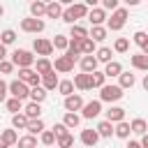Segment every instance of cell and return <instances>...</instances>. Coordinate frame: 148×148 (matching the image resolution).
Returning a JSON list of instances; mask_svg holds the SVG:
<instances>
[{
	"label": "cell",
	"mask_w": 148,
	"mask_h": 148,
	"mask_svg": "<svg viewBox=\"0 0 148 148\" xmlns=\"http://www.w3.org/2000/svg\"><path fill=\"white\" fill-rule=\"evenodd\" d=\"M0 148H9V146H7L5 141H2V136H0Z\"/></svg>",
	"instance_id": "cell-57"
},
{
	"label": "cell",
	"mask_w": 148,
	"mask_h": 148,
	"mask_svg": "<svg viewBox=\"0 0 148 148\" xmlns=\"http://www.w3.org/2000/svg\"><path fill=\"white\" fill-rule=\"evenodd\" d=\"M14 42H16V32H14L12 28H7V30H2V32H0V44H2V46L14 44Z\"/></svg>",
	"instance_id": "cell-32"
},
{
	"label": "cell",
	"mask_w": 148,
	"mask_h": 148,
	"mask_svg": "<svg viewBox=\"0 0 148 148\" xmlns=\"http://www.w3.org/2000/svg\"><path fill=\"white\" fill-rule=\"evenodd\" d=\"M42 143H44V146H51V148L56 146V134H53V130H44V132H42Z\"/></svg>",
	"instance_id": "cell-46"
},
{
	"label": "cell",
	"mask_w": 148,
	"mask_h": 148,
	"mask_svg": "<svg viewBox=\"0 0 148 148\" xmlns=\"http://www.w3.org/2000/svg\"><path fill=\"white\" fill-rule=\"evenodd\" d=\"M88 37H90L92 42H104V39H106V28H104V25H92V30L88 32Z\"/></svg>",
	"instance_id": "cell-23"
},
{
	"label": "cell",
	"mask_w": 148,
	"mask_h": 148,
	"mask_svg": "<svg viewBox=\"0 0 148 148\" xmlns=\"http://www.w3.org/2000/svg\"><path fill=\"white\" fill-rule=\"evenodd\" d=\"M32 49H35V53H37V56H42V58H46V56H51V53H53V44H51L49 39H44V37H37V39H35V44H32Z\"/></svg>",
	"instance_id": "cell-8"
},
{
	"label": "cell",
	"mask_w": 148,
	"mask_h": 148,
	"mask_svg": "<svg viewBox=\"0 0 148 148\" xmlns=\"http://www.w3.org/2000/svg\"><path fill=\"white\" fill-rule=\"evenodd\" d=\"M143 90H148V74L143 76Z\"/></svg>",
	"instance_id": "cell-55"
},
{
	"label": "cell",
	"mask_w": 148,
	"mask_h": 148,
	"mask_svg": "<svg viewBox=\"0 0 148 148\" xmlns=\"http://www.w3.org/2000/svg\"><path fill=\"white\" fill-rule=\"evenodd\" d=\"M99 141V134H97V130H81V143L83 146H88V148H92L95 143Z\"/></svg>",
	"instance_id": "cell-13"
},
{
	"label": "cell",
	"mask_w": 148,
	"mask_h": 148,
	"mask_svg": "<svg viewBox=\"0 0 148 148\" xmlns=\"http://www.w3.org/2000/svg\"><path fill=\"white\" fill-rule=\"evenodd\" d=\"M12 69H14L12 60H2V62H0V72H2V74H12Z\"/></svg>",
	"instance_id": "cell-50"
},
{
	"label": "cell",
	"mask_w": 148,
	"mask_h": 148,
	"mask_svg": "<svg viewBox=\"0 0 148 148\" xmlns=\"http://www.w3.org/2000/svg\"><path fill=\"white\" fill-rule=\"evenodd\" d=\"M2 141L7 143V146H14V143H18V134H16V130H2Z\"/></svg>",
	"instance_id": "cell-37"
},
{
	"label": "cell",
	"mask_w": 148,
	"mask_h": 148,
	"mask_svg": "<svg viewBox=\"0 0 148 148\" xmlns=\"http://www.w3.org/2000/svg\"><path fill=\"white\" fill-rule=\"evenodd\" d=\"M7 90L12 92L14 99H21V102H23L25 97H30V88H28L23 81H18V79H14L12 83H7Z\"/></svg>",
	"instance_id": "cell-4"
},
{
	"label": "cell",
	"mask_w": 148,
	"mask_h": 148,
	"mask_svg": "<svg viewBox=\"0 0 148 148\" xmlns=\"http://www.w3.org/2000/svg\"><path fill=\"white\" fill-rule=\"evenodd\" d=\"M25 127H28L25 113H16V116L12 118V130H25Z\"/></svg>",
	"instance_id": "cell-35"
},
{
	"label": "cell",
	"mask_w": 148,
	"mask_h": 148,
	"mask_svg": "<svg viewBox=\"0 0 148 148\" xmlns=\"http://www.w3.org/2000/svg\"><path fill=\"white\" fill-rule=\"evenodd\" d=\"M62 104H65L67 113H76V111L83 109V99H81V95H69V97H65Z\"/></svg>",
	"instance_id": "cell-11"
},
{
	"label": "cell",
	"mask_w": 148,
	"mask_h": 148,
	"mask_svg": "<svg viewBox=\"0 0 148 148\" xmlns=\"http://www.w3.org/2000/svg\"><path fill=\"white\" fill-rule=\"evenodd\" d=\"M23 113H25V118H28V120H37V118H42V104L30 102V104H25Z\"/></svg>",
	"instance_id": "cell-16"
},
{
	"label": "cell",
	"mask_w": 148,
	"mask_h": 148,
	"mask_svg": "<svg viewBox=\"0 0 148 148\" xmlns=\"http://www.w3.org/2000/svg\"><path fill=\"white\" fill-rule=\"evenodd\" d=\"M69 37H72V39H86V37H88V30H86L83 25L76 23V25L69 28Z\"/></svg>",
	"instance_id": "cell-31"
},
{
	"label": "cell",
	"mask_w": 148,
	"mask_h": 148,
	"mask_svg": "<svg viewBox=\"0 0 148 148\" xmlns=\"http://www.w3.org/2000/svg\"><path fill=\"white\" fill-rule=\"evenodd\" d=\"M7 111H12L14 116H16V113H21V111H23V102H21V99L9 97V99H7Z\"/></svg>",
	"instance_id": "cell-43"
},
{
	"label": "cell",
	"mask_w": 148,
	"mask_h": 148,
	"mask_svg": "<svg viewBox=\"0 0 148 148\" xmlns=\"http://www.w3.org/2000/svg\"><path fill=\"white\" fill-rule=\"evenodd\" d=\"M123 95H125L123 88H120V86H113V83H111V86L104 83V86L99 88V102H118Z\"/></svg>",
	"instance_id": "cell-3"
},
{
	"label": "cell",
	"mask_w": 148,
	"mask_h": 148,
	"mask_svg": "<svg viewBox=\"0 0 148 148\" xmlns=\"http://www.w3.org/2000/svg\"><path fill=\"white\" fill-rule=\"evenodd\" d=\"M5 58H7V49H5V46H2V44H0V62H2V60H5Z\"/></svg>",
	"instance_id": "cell-52"
},
{
	"label": "cell",
	"mask_w": 148,
	"mask_h": 148,
	"mask_svg": "<svg viewBox=\"0 0 148 148\" xmlns=\"http://www.w3.org/2000/svg\"><path fill=\"white\" fill-rule=\"evenodd\" d=\"M127 148H141L139 141H127Z\"/></svg>",
	"instance_id": "cell-54"
},
{
	"label": "cell",
	"mask_w": 148,
	"mask_h": 148,
	"mask_svg": "<svg viewBox=\"0 0 148 148\" xmlns=\"http://www.w3.org/2000/svg\"><path fill=\"white\" fill-rule=\"evenodd\" d=\"M97 134H99V136H104V139H109V136L113 134V125H111L109 120H102V123L97 125Z\"/></svg>",
	"instance_id": "cell-36"
},
{
	"label": "cell",
	"mask_w": 148,
	"mask_h": 148,
	"mask_svg": "<svg viewBox=\"0 0 148 148\" xmlns=\"http://www.w3.org/2000/svg\"><path fill=\"white\" fill-rule=\"evenodd\" d=\"M139 143H141V148H148V134H143V136H141V141H139Z\"/></svg>",
	"instance_id": "cell-53"
},
{
	"label": "cell",
	"mask_w": 148,
	"mask_h": 148,
	"mask_svg": "<svg viewBox=\"0 0 148 148\" xmlns=\"http://www.w3.org/2000/svg\"><path fill=\"white\" fill-rule=\"evenodd\" d=\"M58 90H60V95L69 97V95H74V83H72L69 79H65V81H60V83H58Z\"/></svg>",
	"instance_id": "cell-40"
},
{
	"label": "cell",
	"mask_w": 148,
	"mask_h": 148,
	"mask_svg": "<svg viewBox=\"0 0 148 148\" xmlns=\"http://www.w3.org/2000/svg\"><path fill=\"white\" fill-rule=\"evenodd\" d=\"M120 74H123V65L118 60H111L104 69V76H120Z\"/></svg>",
	"instance_id": "cell-25"
},
{
	"label": "cell",
	"mask_w": 148,
	"mask_h": 148,
	"mask_svg": "<svg viewBox=\"0 0 148 148\" xmlns=\"http://www.w3.org/2000/svg\"><path fill=\"white\" fill-rule=\"evenodd\" d=\"M102 9H104V12H106V9L116 12V9H118V0H102Z\"/></svg>",
	"instance_id": "cell-49"
},
{
	"label": "cell",
	"mask_w": 148,
	"mask_h": 148,
	"mask_svg": "<svg viewBox=\"0 0 148 148\" xmlns=\"http://www.w3.org/2000/svg\"><path fill=\"white\" fill-rule=\"evenodd\" d=\"M111 56H113V51L109 46H102V49H97V56L95 58H97V62H106L109 65L111 62Z\"/></svg>",
	"instance_id": "cell-33"
},
{
	"label": "cell",
	"mask_w": 148,
	"mask_h": 148,
	"mask_svg": "<svg viewBox=\"0 0 148 148\" xmlns=\"http://www.w3.org/2000/svg\"><path fill=\"white\" fill-rule=\"evenodd\" d=\"M134 44H139V46L143 49V46L148 44V35H146L143 30H136V32H134Z\"/></svg>",
	"instance_id": "cell-47"
},
{
	"label": "cell",
	"mask_w": 148,
	"mask_h": 148,
	"mask_svg": "<svg viewBox=\"0 0 148 148\" xmlns=\"http://www.w3.org/2000/svg\"><path fill=\"white\" fill-rule=\"evenodd\" d=\"M46 90L42 88V86H35V88H30V97H32V102H37V104H42L44 99H46Z\"/></svg>",
	"instance_id": "cell-29"
},
{
	"label": "cell",
	"mask_w": 148,
	"mask_h": 148,
	"mask_svg": "<svg viewBox=\"0 0 148 148\" xmlns=\"http://www.w3.org/2000/svg\"><path fill=\"white\" fill-rule=\"evenodd\" d=\"M81 72H83V74L97 72V58H95V56H83V58H81Z\"/></svg>",
	"instance_id": "cell-15"
},
{
	"label": "cell",
	"mask_w": 148,
	"mask_h": 148,
	"mask_svg": "<svg viewBox=\"0 0 148 148\" xmlns=\"http://www.w3.org/2000/svg\"><path fill=\"white\" fill-rule=\"evenodd\" d=\"M25 130H28V134L35 136V134L44 132V120H42V118H37V120H28V127H25Z\"/></svg>",
	"instance_id": "cell-30"
},
{
	"label": "cell",
	"mask_w": 148,
	"mask_h": 148,
	"mask_svg": "<svg viewBox=\"0 0 148 148\" xmlns=\"http://www.w3.org/2000/svg\"><path fill=\"white\" fill-rule=\"evenodd\" d=\"M88 21H90L92 25H102V23L106 21V12H104L102 7H92V9H88Z\"/></svg>",
	"instance_id": "cell-12"
},
{
	"label": "cell",
	"mask_w": 148,
	"mask_h": 148,
	"mask_svg": "<svg viewBox=\"0 0 148 148\" xmlns=\"http://www.w3.org/2000/svg\"><path fill=\"white\" fill-rule=\"evenodd\" d=\"M30 14H32V18H39V16H44V14H46V5H44V2H39V0L30 2Z\"/></svg>",
	"instance_id": "cell-28"
},
{
	"label": "cell",
	"mask_w": 148,
	"mask_h": 148,
	"mask_svg": "<svg viewBox=\"0 0 148 148\" xmlns=\"http://www.w3.org/2000/svg\"><path fill=\"white\" fill-rule=\"evenodd\" d=\"M130 130H132L134 134H141V136H143V134H148V123H146L143 118H134V120L130 123Z\"/></svg>",
	"instance_id": "cell-21"
},
{
	"label": "cell",
	"mask_w": 148,
	"mask_h": 148,
	"mask_svg": "<svg viewBox=\"0 0 148 148\" xmlns=\"http://www.w3.org/2000/svg\"><path fill=\"white\" fill-rule=\"evenodd\" d=\"M35 72H37L39 76H44V74H49V72H53V62H51L49 58H39V60L35 62Z\"/></svg>",
	"instance_id": "cell-19"
},
{
	"label": "cell",
	"mask_w": 148,
	"mask_h": 148,
	"mask_svg": "<svg viewBox=\"0 0 148 148\" xmlns=\"http://www.w3.org/2000/svg\"><path fill=\"white\" fill-rule=\"evenodd\" d=\"M104 113H106V118H104V120H109L111 125H113V123H123V120H125V109H120V106H111V109H109V111H104Z\"/></svg>",
	"instance_id": "cell-14"
},
{
	"label": "cell",
	"mask_w": 148,
	"mask_h": 148,
	"mask_svg": "<svg viewBox=\"0 0 148 148\" xmlns=\"http://www.w3.org/2000/svg\"><path fill=\"white\" fill-rule=\"evenodd\" d=\"M118 79H120V83H118V86H120L123 90H125V88H132V86L136 83V79H134V74H130V72H123V74H120Z\"/></svg>",
	"instance_id": "cell-34"
},
{
	"label": "cell",
	"mask_w": 148,
	"mask_h": 148,
	"mask_svg": "<svg viewBox=\"0 0 148 148\" xmlns=\"http://www.w3.org/2000/svg\"><path fill=\"white\" fill-rule=\"evenodd\" d=\"M104 81H106L104 72H92V74H90V88H102Z\"/></svg>",
	"instance_id": "cell-39"
},
{
	"label": "cell",
	"mask_w": 148,
	"mask_h": 148,
	"mask_svg": "<svg viewBox=\"0 0 148 148\" xmlns=\"http://www.w3.org/2000/svg\"><path fill=\"white\" fill-rule=\"evenodd\" d=\"M12 65H16V67H21V69H28V67L35 65V56H32L30 51H25V49H16V51L12 53Z\"/></svg>",
	"instance_id": "cell-2"
},
{
	"label": "cell",
	"mask_w": 148,
	"mask_h": 148,
	"mask_svg": "<svg viewBox=\"0 0 148 148\" xmlns=\"http://www.w3.org/2000/svg\"><path fill=\"white\" fill-rule=\"evenodd\" d=\"M53 134H56V139H58V136H65V134H69V130H67L62 123H58V125H53Z\"/></svg>",
	"instance_id": "cell-48"
},
{
	"label": "cell",
	"mask_w": 148,
	"mask_h": 148,
	"mask_svg": "<svg viewBox=\"0 0 148 148\" xmlns=\"http://www.w3.org/2000/svg\"><path fill=\"white\" fill-rule=\"evenodd\" d=\"M127 49H130V39H127V37H118V39H116V44H113V51L125 53Z\"/></svg>",
	"instance_id": "cell-45"
},
{
	"label": "cell",
	"mask_w": 148,
	"mask_h": 148,
	"mask_svg": "<svg viewBox=\"0 0 148 148\" xmlns=\"http://www.w3.org/2000/svg\"><path fill=\"white\" fill-rule=\"evenodd\" d=\"M141 53H143V56H148V44H146V46L141 49Z\"/></svg>",
	"instance_id": "cell-56"
},
{
	"label": "cell",
	"mask_w": 148,
	"mask_h": 148,
	"mask_svg": "<svg viewBox=\"0 0 148 148\" xmlns=\"http://www.w3.org/2000/svg\"><path fill=\"white\" fill-rule=\"evenodd\" d=\"M46 16L49 18H60L62 16V5L60 2H49L46 5Z\"/></svg>",
	"instance_id": "cell-24"
},
{
	"label": "cell",
	"mask_w": 148,
	"mask_h": 148,
	"mask_svg": "<svg viewBox=\"0 0 148 148\" xmlns=\"http://www.w3.org/2000/svg\"><path fill=\"white\" fill-rule=\"evenodd\" d=\"M130 132H132V130H130V123H125V120H123V123H116V127H113V134H116L118 139H127Z\"/></svg>",
	"instance_id": "cell-27"
},
{
	"label": "cell",
	"mask_w": 148,
	"mask_h": 148,
	"mask_svg": "<svg viewBox=\"0 0 148 148\" xmlns=\"http://www.w3.org/2000/svg\"><path fill=\"white\" fill-rule=\"evenodd\" d=\"M2 102H7V83L0 79V104Z\"/></svg>",
	"instance_id": "cell-51"
},
{
	"label": "cell",
	"mask_w": 148,
	"mask_h": 148,
	"mask_svg": "<svg viewBox=\"0 0 148 148\" xmlns=\"http://www.w3.org/2000/svg\"><path fill=\"white\" fill-rule=\"evenodd\" d=\"M99 113H102V102H99V99L86 102L83 109H81V116H83V118H97Z\"/></svg>",
	"instance_id": "cell-9"
},
{
	"label": "cell",
	"mask_w": 148,
	"mask_h": 148,
	"mask_svg": "<svg viewBox=\"0 0 148 148\" xmlns=\"http://www.w3.org/2000/svg\"><path fill=\"white\" fill-rule=\"evenodd\" d=\"M2 14H5V7H2V5H0V18H2Z\"/></svg>",
	"instance_id": "cell-58"
},
{
	"label": "cell",
	"mask_w": 148,
	"mask_h": 148,
	"mask_svg": "<svg viewBox=\"0 0 148 148\" xmlns=\"http://www.w3.org/2000/svg\"><path fill=\"white\" fill-rule=\"evenodd\" d=\"M18 81H23L28 88H35V86L42 83V76H39L32 67H28V69H18Z\"/></svg>",
	"instance_id": "cell-6"
},
{
	"label": "cell",
	"mask_w": 148,
	"mask_h": 148,
	"mask_svg": "<svg viewBox=\"0 0 148 148\" xmlns=\"http://www.w3.org/2000/svg\"><path fill=\"white\" fill-rule=\"evenodd\" d=\"M53 148H58V146H53Z\"/></svg>",
	"instance_id": "cell-59"
},
{
	"label": "cell",
	"mask_w": 148,
	"mask_h": 148,
	"mask_svg": "<svg viewBox=\"0 0 148 148\" xmlns=\"http://www.w3.org/2000/svg\"><path fill=\"white\" fill-rule=\"evenodd\" d=\"M125 21H127V9L125 7H118L111 14V18H106V25H109V30H120L125 25Z\"/></svg>",
	"instance_id": "cell-5"
},
{
	"label": "cell",
	"mask_w": 148,
	"mask_h": 148,
	"mask_svg": "<svg viewBox=\"0 0 148 148\" xmlns=\"http://www.w3.org/2000/svg\"><path fill=\"white\" fill-rule=\"evenodd\" d=\"M130 62H132V67H134V69L148 72V56H143V53H134V56L130 58Z\"/></svg>",
	"instance_id": "cell-17"
},
{
	"label": "cell",
	"mask_w": 148,
	"mask_h": 148,
	"mask_svg": "<svg viewBox=\"0 0 148 148\" xmlns=\"http://www.w3.org/2000/svg\"><path fill=\"white\" fill-rule=\"evenodd\" d=\"M65 56H69V58L76 62V60H79V56H81V39H69V46H67Z\"/></svg>",
	"instance_id": "cell-18"
},
{
	"label": "cell",
	"mask_w": 148,
	"mask_h": 148,
	"mask_svg": "<svg viewBox=\"0 0 148 148\" xmlns=\"http://www.w3.org/2000/svg\"><path fill=\"white\" fill-rule=\"evenodd\" d=\"M72 83H74L79 90H90V74H83V72H81V74H76V76H74V81H72Z\"/></svg>",
	"instance_id": "cell-22"
},
{
	"label": "cell",
	"mask_w": 148,
	"mask_h": 148,
	"mask_svg": "<svg viewBox=\"0 0 148 148\" xmlns=\"http://www.w3.org/2000/svg\"><path fill=\"white\" fill-rule=\"evenodd\" d=\"M53 69H56V72L67 74V72H72V69H74V60H72L69 56H58V58H56V62H53Z\"/></svg>",
	"instance_id": "cell-10"
},
{
	"label": "cell",
	"mask_w": 148,
	"mask_h": 148,
	"mask_svg": "<svg viewBox=\"0 0 148 148\" xmlns=\"http://www.w3.org/2000/svg\"><path fill=\"white\" fill-rule=\"evenodd\" d=\"M51 44H53V49H58V51H67V46H69V37H65V35H56V39H53Z\"/></svg>",
	"instance_id": "cell-38"
},
{
	"label": "cell",
	"mask_w": 148,
	"mask_h": 148,
	"mask_svg": "<svg viewBox=\"0 0 148 148\" xmlns=\"http://www.w3.org/2000/svg\"><path fill=\"white\" fill-rule=\"evenodd\" d=\"M79 123H81V116H79V113H65V118H62V125H65L67 130L79 127Z\"/></svg>",
	"instance_id": "cell-26"
},
{
	"label": "cell",
	"mask_w": 148,
	"mask_h": 148,
	"mask_svg": "<svg viewBox=\"0 0 148 148\" xmlns=\"http://www.w3.org/2000/svg\"><path fill=\"white\" fill-rule=\"evenodd\" d=\"M21 30L37 35V32L44 30V21H42V18H32V16H30V18H23V21H21Z\"/></svg>",
	"instance_id": "cell-7"
},
{
	"label": "cell",
	"mask_w": 148,
	"mask_h": 148,
	"mask_svg": "<svg viewBox=\"0 0 148 148\" xmlns=\"http://www.w3.org/2000/svg\"><path fill=\"white\" fill-rule=\"evenodd\" d=\"M16 146H18V148H37V139H35L32 134H25V136L18 139Z\"/></svg>",
	"instance_id": "cell-41"
},
{
	"label": "cell",
	"mask_w": 148,
	"mask_h": 148,
	"mask_svg": "<svg viewBox=\"0 0 148 148\" xmlns=\"http://www.w3.org/2000/svg\"><path fill=\"white\" fill-rule=\"evenodd\" d=\"M56 146H58V148H72V146H74V136H72V134L58 136V139H56Z\"/></svg>",
	"instance_id": "cell-44"
},
{
	"label": "cell",
	"mask_w": 148,
	"mask_h": 148,
	"mask_svg": "<svg viewBox=\"0 0 148 148\" xmlns=\"http://www.w3.org/2000/svg\"><path fill=\"white\" fill-rule=\"evenodd\" d=\"M58 83H60V81H58L56 72H49V74H44V76H42V88H44V90H56V88H58Z\"/></svg>",
	"instance_id": "cell-20"
},
{
	"label": "cell",
	"mask_w": 148,
	"mask_h": 148,
	"mask_svg": "<svg viewBox=\"0 0 148 148\" xmlns=\"http://www.w3.org/2000/svg\"><path fill=\"white\" fill-rule=\"evenodd\" d=\"M83 16H88V5H83V2H76V5H69L67 9H62V21L65 23H69V25H76V21L79 18H83Z\"/></svg>",
	"instance_id": "cell-1"
},
{
	"label": "cell",
	"mask_w": 148,
	"mask_h": 148,
	"mask_svg": "<svg viewBox=\"0 0 148 148\" xmlns=\"http://www.w3.org/2000/svg\"><path fill=\"white\" fill-rule=\"evenodd\" d=\"M81 53H83V56H92V53H95V42H92L90 37L81 39Z\"/></svg>",
	"instance_id": "cell-42"
}]
</instances>
